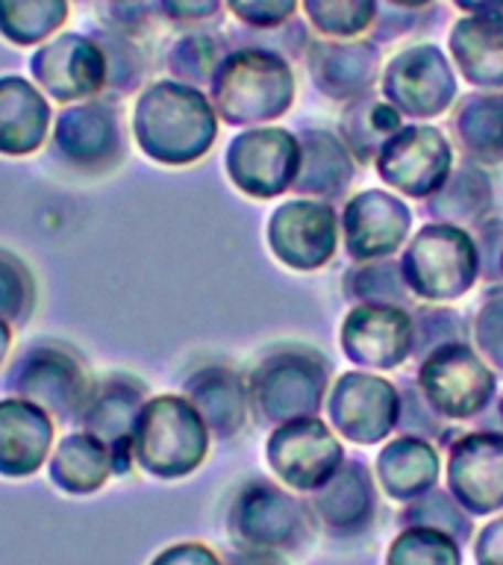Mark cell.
I'll return each instance as SVG.
<instances>
[{"label": "cell", "instance_id": "d6986e66", "mask_svg": "<svg viewBox=\"0 0 503 565\" xmlns=\"http://www.w3.org/2000/svg\"><path fill=\"white\" fill-rule=\"evenodd\" d=\"M413 348V321L395 307H356L344 321V351L353 362L395 369Z\"/></svg>", "mask_w": 503, "mask_h": 565}, {"label": "cell", "instance_id": "7402d4cb", "mask_svg": "<svg viewBox=\"0 0 503 565\" xmlns=\"http://www.w3.org/2000/svg\"><path fill=\"white\" fill-rule=\"evenodd\" d=\"M315 515L335 536H353L371 524L377 510V494L371 483L368 468L362 462H347L327 480L312 498Z\"/></svg>", "mask_w": 503, "mask_h": 565}, {"label": "cell", "instance_id": "603a6c76", "mask_svg": "<svg viewBox=\"0 0 503 565\" xmlns=\"http://www.w3.org/2000/svg\"><path fill=\"white\" fill-rule=\"evenodd\" d=\"M185 397L201 413L203 424L210 427L212 436L229 439L236 436L247 422V388L245 380L233 369L224 365H206L197 369L183 383Z\"/></svg>", "mask_w": 503, "mask_h": 565}, {"label": "cell", "instance_id": "b9f144b4", "mask_svg": "<svg viewBox=\"0 0 503 565\" xmlns=\"http://www.w3.org/2000/svg\"><path fill=\"white\" fill-rule=\"evenodd\" d=\"M9 344H12V330H9L7 321H0V365H3V360H7Z\"/></svg>", "mask_w": 503, "mask_h": 565}, {"label": "cell", "instance_id": "836d02e7", "mask_svg": "<svg viewBox=\"0 0 503 565\" xmlns=\"http://www.w3.org/2000/svg\"><path fill=\"white\" fill-rule=\"evenodd\" d=\"M448 189L450 192L436 198V212L445 215V218H477V212L485 210L489 201H492V198H489V183H485V177L480 174V171H459ZM480 215H483V212H480Z\"/></svg>", "mask_w": 503, "mask_h": 565}, {"label": "cell", "instance_id": "4fadbf2b", "mask_svg": "<svg viewBox=\"0 0 503 565\" xmlns=\"http://www.w3.org/2000/svg\"><path fill=\"white\" fill-rule=\"evenodd\" d=\"M421 388L430 406L448 418H471L494 392L492 371L465 344H448L424 362Z\"/></svg>", "mask_w": 503, "mask_h": 565}, {"label": "cell", "instance_id": "7bdbcfd3", "mask_svg": "<svg viewBox=\"0 0 503 565\" xmlns=\"http://www.w3.org/2000/svg\"><path fill=\"white\" fill-rule=\"evenodd\" d=\"M395 3H404V7H424V3H430V0H395Z\"/></svg>", "mask_w": 503, "mask_h": 565}, {"label": "cell", "instance_id": "e575fe53", "mask_svg": "<svg viewBox=\"0 0 503 565\" xmlns=\"http://www.w3.org/2000/svg\"><path fill=\"white\" fill-rule=\"evenodd\" d=\"M353 109L360 113V127L344 124V136L356 148V153L365 159L368 148H374L379 141H388V136L400 127V115L383 100H360Z\"/></svg>", "mask_w": 503, "mask_h": 565}, {"label": "cell", "instance_id": "8992f818", "mask_svg": "<svg viewBox=\"0 0 503 565\" xmlns=\"http://www.w3.org/2000/svg\"><path fill=\"white\" fill-rule=\"evenodd\" d=\"M327 362L298 351L271 353L250 374L254 404L265 422L286 424L303 415H315L324 392Z\"/></svg>", "mask_w": 503, "mask_h": 565}, {"label": "cell", "instance_id": "8fae6325", "mask_svg": "<svg viewBox=\"0 0 503 565\" xmlns=\"http://www.w3.org/2000/svg\"><path fill=\"white\" fill-rule=\"evenodd\" d=\"M145 401H148V388L141 380L132 374H106L95 380L86 409L79 415V427L113 450L118 477L132 468V433Z\"/></svg>", "mask_w": 503, "mask_h": 565}, {"label": "cell", "instance_id": "f35d334b", "mask_svg": "<svg viewBox=\"0 0 503 565\" xmlns=\"http://www.w3.org/2000/svg\"><path fill=\"white\" fill-rule=\"evenodd\" d=\"M477 565H503V515L489 521L474 542Z\"/></svg>", "mask_w": 503, "mask_h": 565}, {"label": "cell", "instance_id": "e0dca14e", "mask_svg": "<svg viewBox=\"0 0 503 565\" xmlns=\"http://www.w3.org/2000/svg\"><path fill=\"white\" fill-rule=\"evenodd\" d=\"M53 450L51 413L24 397L0 401V477L21 480L42 471Z\"/></svg>", "mask_w": 503, "mask_h": 565}, {"label": "cell", "instance_id": "cb8c5ba5", "mask_svg": "<svg viewBox=\"0 0 503 565\" xmlns=\"http://www.w3.org/2000/svg\"><path fill=\"white\" fill-rule=\"evenodd\" d=\"M115 475L113 450L92 433H68L47 457V477L65 494H95Z\"/></svg>", "mask_w": 503, "mask_h": 565}, {"label": "cell", "instance_id": "484cf974", "mask_svg": "<svg viewBox=\"0 0 503 565\" xmlns=\"http://www.w3.org/2000/svg\"><path fill=\"white\" fill-rule=\"evenodd\" d=\"M450 47L459 68L477 86H503V21L465 18L453 26Z\"/></svg>", "mask_w": 503, "mask_h": 565}, {"label": "cell", "instance_id": "6da1fadb", "mask_svg": "<svg viewBox=\"0 0 503 565\" xmlns=\"http://www.w3.org/2000/svg\"><path fill=\"white\" fill-rule=\"evenodd\" d=\"M218 132L210 100L189 83L159 79L132 109V136L159 166H189L212 148Z\"/></svg>", "mask_w": 503, "mask_h": 565}, {"label": "cell", "instance_id": "8d00e7d4", "mask_svg": "<svg viewBox=\"0 0 503 565\" xmlns=\"http://www.w3.org/2000/svg\"><path fill=\"white\" fill-rule=\"evenodd\" d=\"M150 565H224L218 554L212 547L201 545V542H176V545L159 551Z\"/></svg>", "mask_w": 503, "mask_h": 565}, {"label": "cell", "instance_id": "9c48e42d", "mask_svg": "<svg viewBox=\"0 0 503 565\" xmlns=\"http://www.w3.org/2000/svg\"><path fill=\"white\" fill-rule=\"evenodd\" d=\"M404 271L421 298H459L474 282V245L457 227H424L406 250Z\"/></svg>", "mask_w": 503, "mask_h": 565}, {"label": "cell", "instance_id": "9a60e30c", "mask_svg": "<svg viewBox=\"0 0 503 565\" xmlns=\"http://www.w3.org/2000/svg\"><path fill=\"white\" fill-rule=\"evenodd\" d=\"M450 166L448 141L432 127H409L397 139L386 141L379 153V174L400 192L430 194L439 189Z\"/></svg>", "mask_w": 503, "mask_h": 565}, {"label": "cell", "instance_id": "44dd1931", "mask_svg": "<svg viewBox=\"0 0 503 565\" xmlns=\"http://www.w3.org/2000/svg\"><path fill=\"white\" fill-rule=\"evenodd\" d=\"M409 212L400 201L383 192H365L353 198L344 210V230H347V250L356 259L388 256L409 230Z\"/></svg>", "mask_w": 503, "mask_h": 565}, {"label": "cell", "instance_id": "ac0fdd59", "mask_svg": "<svg viewBox=\"0 0 503 565\" xmlns=\"http://www.w3.org/2000/svg\"><path fill=\"white\" fill-rule=\"evenodd\" d=\"M335 430L356 445L379 441L397 418L395 388L368 374H344L330 404Z\"/></svg>", "mask_w": 503, "mask_h": 565}, {"label": "cell", "instance_id": "4316f807", "mask_svg": "<svg viewBox=\"0 0 503 565\" xmlns=\"http://www.w3.org/2000/svg\"><path fill=\"white\" fill-rule=\"evenodd\" d=\"M68 0H0V35L15 47H35L68 21Z\"/></svg>", "mask_w": 503, "mask_h": 565}, {"label": "cell", "instance_id": "d6a6232c", "mask_svg": "<svg viewBox=\"0 0 503 565\" xmlns=\"http://www.w3.org/2000/svg\"><path fill=\"white\" fill-rule=\"evenodd\" d=\"M215 56H218V42L210 39V35H185L171 47L168 53V68L180 83H203V79H212L215 74Z\"/></svg>", "mask_w": 503, "mask_h": 565}, {"label": "cell", "instance_id": "ba28073f", "mask_svg": "<svg viewBox=\"0 0 503 565\" xmlns=\"http://www.w3.org/2000/svg\"><path fill=\"white\" fill-rule=\"evenodd\" d=\"M30 77L44 95L60 104H77L95 97L109 79L104 47L83 33H60L35 47L30 56Z\"/></svg>", "mask_w": 503, "mask_h": 565}, {"label": "cell", "instance_id": "f546056e", "mask_svg": "<svg viewBox=\"0 0 503 565\" xmlns=\"http://www.w3.org/2000/svg\"><path fill=\"white\" fill-rule=\"evenodd\" d=\"M406 527H432L448 533L462 545L468 536H471V519L465 512L459 510V501L448 492H436L430 489L421 498H415L404 512Z\"/></svg>", "mask_w": 503, "mask_h": 565}, {"label": "cell", "instance_id": "ffe728a7", "mask_svg": "<svg viewBox=\"0 0 503 565\" xmlns=\"http://www.w3.org/2000/svg\"><path fill=\"white\" fill-rule=\"evenodd\" d=\"M51 104L42 88L18 74L0 77V153L30 157L51 132Z\"/></svg>", "mask_w": 503, "mask_h": 565}, {"label": "cell", "instance_id": "2e32d148", "mask_svg": "<svg viewBox=\"0 0 503 565\" xmlns=\"http://www.w3.org/2000/svg\"><path fill=\"white\" fill-rule=\"evenodd\" d=\"M268 242L291 268H321L335 250L333 210L307 201L286 203L274 212Z\"/></svg>", "mask_w": 503, "mask_h": 565}, {"label": "cell", "instance_id": "5b68a950", "mask_svg": "<svg viewBox=\"0 0 503 565\" xmlns=\"http://www.w3.org/2000/svg\"><path fill=\"white\" fill-rule=\"evenodd\" d=\"M95 380L83 362L60 342H35L18 353L7 374V388L15 397L42 406L60 422H79Z\"/></svg>", "mask_w": 503, "mask_h": 565}, {"label": "cell", "instance_id": "7a4b0ae2", "mask_svg": "<svg viewBox=\"0 0 503 565\" xmlns=\"http://www.w3.org/2000/svg\"><path fill=\"white\" fill-rule=\"evenodd\" d=\"M210 454V427L189 397L159 395L141 406L132 433V466L159 480L194 475Z\"/></svg>", "mask_w": 503, "mask_h": 565}, {"label": "cell", "instance_id": "d4e9b609", "mask_svg": "<svg viewBox=\"0 0 503 565\" xmlns=\"http://www.w3.org/2000/svg\"><path fill=\"white\" fill-rule=\"evenodd\" d=\"M379 483L388 498L395 501H415L439 480V457L436 450L421 439H397L392 441L377 459Z\"/></svg>", "mask_w": 503, "mask_h": 565}, {"label": "cell", "instance_id": "f1b7e54d", "mask_svg": "<svg viewBox=\"0 0 503 565\" xmlns=\"http://www.w3.org/2000/svg\"><path fill=\"white\" fill-rule=\"evenodd\" d=\"M386 565H462L459 542L432 527H406L392 542Z\"/></svg>", "mask_w": 503, "mask_h": 565}, {"label": "cell", "instance_id": "52a82bcc", "mask_svg": "<svg viewBox=\"0 0 503 565\" xmlns=\"http://www.w3.org/2000/svg\"><path fill=\"white\" fill-rule=\"evenodd\" d=\"M124 150L121 115L106 100L71 104L53 121V153L83 174L118 168Z\"/></svg>", "mask_w": 503, "mask_h": 565}, {"label": "cell", "instance_id": "ee69618b", "mask_svg": "<svg viewBox=\"0 0 503 565\" xmlns=\"http://www.w3.org/2000/svg\"><path fill=\"white\" fill-rule=\"evenodd\" d=\"M501 415H503V401H501Z\"/></svg>", "mask_w": 503, "mask_h": 565}, {"label": "cell", "instance_id": "5bb4252c", "mask_svg": "<svg viewBox=\"0 0 503 565\" xmlns=\"http://www.w3.org/2000/svg\"><path fill=\"white\" fill-rule=\"evenodd\" d=\"M448 486L471 515L503 510V436L474 433L450 448Z\"/></svg>", "mask_w": 503, "mask_h": 565}, {"label": "cell", "instance_id": "7c38bea8", "mask_svg": "<svg viewBox=\"0 0 503 565\" xmlns=\"http://www.w3.org/2000/svg\"><path fill=\"white\" fill-rule=\"evenodd\" d=\"M298 139L286 130L242 132L227 148V174L245 194L274 198L298 180Z\"/></svg>", "mask_w": 503, "mask_h": 565}, {"label": "cell", "instance_id": "74e56055", "mask_svg": "<svg viewBox=\"0 0 503 565\" xmlns=\"http://www.w3.org/2000/svg\"><path fill=\"white\" fill-rule=\"evenodd\" d=\"M221 0H159L162 15L176 24H197L218 12Z\"/></svg>", "mask_w": 503, "mask_h": 565}, {"label": "cell", "instance_id": "30bf717a", "mask_svg": "<svg viewBox=\"0 0 503 565\" xmlns=\"http://www.w3.org/2000/svg\"><path fill=\"white\" fill-rule=\"evenodd\" d=\"M265 459L295 492H318L342 468L344 450L333 433L309 415L280 424L268 439Z\"/></svg>", "mask_w": 503, "mask_h": 565}, {"label": "cell", "instance_id": "3957f363", "mask_svg": "<svg viewBox=\"0 0 503 565\" xmlns=\"http://www.w3.org/2000/svg\"><path fill=\"white\" fill-rule=\"evenodd\" d=\"M210 86L221 118L229 124L271 121L295 100V77L289 65L277 53L256 47L221 60Z\"/></svg>", "mask_w": 503, "mask_h": 565}, {"label": "cell", "instance_id": "1f68e13d", "mask_svg": "<svg viewBox=\"0 0 503 565\" xmlns=\"http://www.w3.org/2000/svg\"><path fill=\"white\" fill-rule=\"evenodd\" d=\"M309 18L321 33L353 35L374 18V0H307Z\"/></svg>", "mask_w": 503, "mask_h": 565}, {"label": "cell", "instance_id": "83f0119b", "mask_svg": "<svg viewBox=\"0 0 503 565\" xmlns=\"http://www.w3.org/2000/svg\"><path fill=\"white\" fill-rule=\"evenodd\" d=\"M307 141V162H318V168H300L295 180L300 192H342V185L351 180V162L344 157L342 145L330 132H303Z\"/></svg>", "mask_w": 503, "mask_h": 565}, {"label": "cell", "instance_id": "277c9868", "mask_svg": "<svg viewBox=\"0 0 503 565\" xmlns=\"http://www.w3.org/2000/svg\"><path fill=\"white\" fill-rule=\"evenodd\" d=\"M229 539L242 551L289 554L300 551L312 536V519L295 494L282 492L268 480H247L227 512Z\"/></svg>", "mask_w": 503, "mask_h": 565}, {"label": "cell", "instance_id": "ab89813d", "mask_svg": "<svg viewBox=\"0 0 503 565\" xmlns=\"http://www.w3.org/2000/svg\"><path fill=\"white\" fill-rule=\"evenodd\" d=\"M224 565H282V563L274 554H268V551H242V547H238L236 554H229L227 559H224Z\"/></svg>", "mask_w": 503, "mask_h": 565}, {"label": "cell", "instance_id": "d590c367", "mask_svg": "<svg viewBox=\"0 0 503 565\" xmlns=\"http://www.w3.org/2000/svg\"><path fill=\"white\" fill-rule=\"evenodd\" d=\"M227 7L250 26H277L295 12V0H227Z\"/></svg>", "mask_w": 503, "mask_h": 565}, {"label": "cell", "instance_id": "60d3db41", "mask_svg": "<svg viewBox=\"0 0 503 565\" xmlns=\"http://www.w3.org/2000/svg\"><path fill=\"white\" fill-rule=\"evenodd\" d=\"M453 3H459L462 9H474V12H480V9H503V0H453Z\"/></svg>", "mask_w": 503, "mask_h": 565}, {"label": "cell", "instance_id": "4dcf8cb0", "mask_svg": "<svg viewBox=\"0 0 503 565\" xmlns=\"http://www.w3.org/2000/svg\"><path fill=\"white\" fill-rule=\"evenodd\" d=\"M35 307V280L21 256L0 250V321L24 324Z\"/></svg>", "mask_w": 503, "mask_h": 565}]
</instances>
